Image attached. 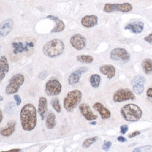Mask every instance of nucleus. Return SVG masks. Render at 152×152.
Wrapping results in <instances>:
<instances>
[{
  "label": "nucleus",
  "mask_w": 152,
  "mask_h": 152,
  "mask_svg": "<svg viewBox=\"0 0 152 152\" xmlns=\"http://www.w3.org/2000/svg\"><path fill=\"white\" fill-rule=\"evenodd\" d=\"M47 75H48V72H47V71H46V70H44V71H43V72H41L39 75V76H38V78L39 79H45V78L47 77Z\"/></svg>",
  "instance_id": "33"
},
{
  "label": "nucleus",
  "mask_w": 152,
  "mask_h": 152,
  "mask_svg": "<svg viewBox=\"0 0 152 152\" xmlns=\"http://www.w3.org/2000/svg\"><path fill=\"white\" fill-rule=\"evenodd\" d=\"M79 109L82 116L87 121H95L97 118V115L93 114L90 106L86 103H81L79 104Z\"/></svg>",
  "instance_id": "12"
},
{
  "label": "nucleus",
  "mask_w": 152,
  "mask_h": 152,
  "mask_svg": "<svg viewBox=\"0 0 152 152\" xmlns=\"http://www.w3.org/2000/svg\"><path fill=\"white\" fill-rule=\"evenodd\" d=\"M47 111H48L47 100H46V97H40L39 99L38 113L39 114L42 120H44Z\"/></svg>",
  "instance_id": "20"
},
{
  "label": "nucleus",
  "mask_w": 152,
  "mask_h": 152,
  "mask_svg": "<svg viewBox=\"0 0 152 152\" xmlns=\"http://www.w3.org/2000/svg\"><path fill=\"white\" fill-rule=\"evenodd\" d=\"M146 83V79L143 76H135L131 81V85L132 90L136 94L140 95L143 93L145 90V84Z\"/></svg>",
  "instance_id": "11"
},
{
  "label": "nucleus",
  "mask_w": 152,
  "mask_h": 152,
  "mask_svg": "<svg viewBox=\"0 0 152 152\" xmlns=\"http://www.w3.org/2000/svg\"><path fill=\"white\" fill-rule=\"evenodd\" d=\"M117 140L119 142H121V143H124V142H127V139H126V137H123V136H119V137H118Z\"/></svg>",
  "instance_id": "38"
},
{
  "label": "nucleus",
  "mask_w": 152,
  "mask_h": 152,
  "mask_svg": "<svg viewBox=\"0 0 152 152\" xmlns=\"http://www.w3.org/2000/svg\"><path fill=\"white\" fill-rule=\"evenodd\" d=\"M25 77L21 74H17L13 75L9 80V84L7 86L5 93L7 95H12L19 91L21 86L24 83Z\"/></svg>",
  "instance_id": "6"
},
{
  "label": "nucleus",
  "mask_w": 152,
  "mask_h": 152,
  "mask_svg": "<svg viewBox=\"0 0 152 152\" xmlns=\"http://www.w3.org/2000/svg\"><path fill=\"white\" fill-rule=\"evenodd\" d=\"M112 99L114 102L120 103L125 101L135 100V95L130 89L121 88L114 93Z\"/></svg>",
  "instance_id": "8"
},
{
  "label": "nucleus",
  "mask_w": 152,
  "mask_h": 152,
  "mask_svg": "<svg viewBox=\"0 0 152 152\" xmlns=\"http://www.w3.org/2000/svg\"><path fill=\"white\" fill-rule=\"evenodd\" d=\"M128 129H129V128H128V126L127 125H123V126L120 127V132L123 134V135H125V134L128 132Z\"/></svg>",
  "instance_id": "32"
},
{
  "label": "nucleus",
  "mask_w": 152,
  "mask_h": 152,
  "mask_svg": "<svg viewBox=\"0 0 152 152\" xmlns=\"http://www.w3.org/2000/svg\"><path fill=\"white\" fill-rule=\"evenodd\" d=\"M104 12L110 13L112 12L119 11L122 13H128L132 10V6L130 3L123 4H109L107 3L104 6L103 9Z\"/></svg>",
  "instance_id": "7"
},
{
  "label": "nucleus",
  "mask_w": 152,
  "mask_h": 152,
  "mask_svg": "<svg viewBox=\"0 0 152 152\" xmlns=\"http://www.w3.org/2000/svg\"><path fill=\"white\" fill-rule=\"evenodd\" d=\"M142 67L145 75H151L152 73V60L149 58H146L142 60Z\"/></svg>",
  "instance_id": "24"
},
{
  "label": "nucleus",
  "mask_w": 152,
  "mask_h": 152,
  "mask_svg": "<svg viewBox=\"0 0 152 152\" xmlns=\"http://www.w3.org/2000/svg\"><path fill=\"white\" fill-rule=\"evenodd\" d=\"M15 126H16V122L15 121L11 120L10 121L7 123V126L5 128H1V131H0V134L3 137H10L13 134L15 130Z\"/></svg>",
  "instance_id": "17"
},
{
  "label": "nucleus",
  "mask_w": 152,
  "mask_h": 152,
  "mask_svg": "<svg viewBox=\"0 0 152 152\" xmlns=\"http://www.w3.org/2000/svg\"><path fill=\"white\" fill-rule=\"evenodd\" d=\"M121 114L124 120L128 122H135L142 118V111L138 105L130 103L122 107Z\"/></svg>",
  "instance_id": "3"
},
{
  "label": "nucleus",
  "mask_w": 152,
  "mask_h": 152,
  "mask_svg": "<svg viewBox=\"0 0 152 152\" xmlns=\"http://www.w3.org/2000/svg\"><path fill=\"white\" fill-rule=\"evenodd\" d=\"M42 50L44 55L47 57L56 58L61 55L65 50V44L60 39H53L46 43Z\"/></svg>",
  "instance_id": "4"
},
{
  "label": "nucleus",
  "mask_w": 152,
  "mask_h": 152,
  "mask_svg": "<svg viewBox=\"0 0 152 152\" xmlns=\"http://www.w3.org/2000/svg\"><path fill=\"white\" fill-rule=\"evenodd\" d=\"M100 72L103 75L106 76L108 79H112L116 75V68L112 65H103L100 66Z\"/></svg>",
  "instance_id": "18"
},
{
  "label": "nucleus",
  "mask_w": 152,
  "mask_h": 152,
  "mask_svg": "<svg viewBox=\"0 0 152 152\" xmlns=\"http://www.w3.org/2000/svg\"><path fill=\"white\" fill-rule=\"evenodd\" d=\"M62 91V85L57 79H50L46 83L45 91L48 96L59 95Z\"/></svg>",
  "instance_id": "10"
},
{
  "label": "nucleus",
  "mask_w": 152,
  "mask_h": 152,
  "mask_svg": "<svg viewBox=\"0 0 152 152\" xmlns=\"http://www.w3.org/2000/svg\"><path fill=\"white\" fill-rule=\"evenodd\" d=\"M101 81V77L99 75L95 74V75H92L90 77V83L91 86L95 88L99 87V86L100 84Z\"/></svg>",
  "instance_id": "26"
},
{
  "label": "nucleus",
  "mask_w": 152,
  "mask_h": 152,
  "mask_svg": "<svg viewBox=\"0 0 152 152\" xmlns=\"http://www.w3.org/2000/svg\"><path fill=\"white\" fill-rule=\"evenodd\" d=\"M145 41L150 44H152V32L150 34L148 35V36L145 37Z\"/></svg>",
  "instance_id": "35"
},
{
  "label": "nucleus",
  "mask_w": 152,
  "mask_h": 152,
  "mask_svg": "<svg viewBox=\"0 0 152 152\" xmlns=\"http://www.w3.org/2000/svg\"><path fill=\"white\" fill-rule=\"evenodd\" d=\"M81 99H82V93L79 90H73L69 91L64 98V107L67 112H72L81 102Z\"/></svg>",
  "instance_id": "5"
},
{
  "label": "nucleus",
  "mask_w": 152,
  "mask_h": 152,
  "mask_svg": "<svg viewBox=\"0 0 152 152\" xmlns=\"http://www.w3.org/2000/svg\"><path fill=\"white\" fill-rule=\"evenodd\" d=\"M20 119L23 129L25 131H32L34 129L37 125V110L34 104L28 103L23 107Z\"/></svg>",
  "instance_id": "1"
},
{
  "label": "nucleus",
  "mask_w": 152,
  "mask_h": 152,
  "mask_svg": "<svg viewBox=\"0 0 152 152\" xmlns=\"http://www.w3.org/2000/svg\"><path fill=\"white\" fill-rule=\"evenodd\" d=\"M112 142H110V141H105L104 142V144H103L102 148V149L104 150V151H109V150H110L111 147H112Z\"/></svg>",
  "instance_id": "31"
},
{
  "label": "nucleus",
  "mask_w": 152,
  "mask_h": 152,
  "mask_svg": "<svg viewBox=\"0 0 152 152\" xmlns=\"http://www.w3.org/2000/svg\"><path fill=\"white\" fill-rule=\"evenodd\" d=\"M140 134V132L138 131V130H136V131L132 132L131 134H130V135H128V137H129V138H133V137H136V136L139 135Z\"/></svg>",
  "instance_id": "36"
},
{
  "label": "nucleus",
  "mask_w": 152,
  "mask_h": 152,
  "mask_svg": "<svg viewBox=\"0 0 152 152\" xmlns=\"http://www.w3.org/2000/svg\"><path fill=\"white\" fill-rule=\"evenodd\" d=\"M98 137H93L91 138H88V139L86 140L84 142H83V145H82V147L83 149H88L91 147L93 144H94L95 142L97 141Z\"/></svg>",
  "instance_id": "29"
},
{
  "label": "nucleus",
  "mask_w": 152,
  "mask_h": 152,
  "mask_svg": "<svg viewBox=\"0 0 152 152\" xmlns=\"http://www.w3.org/2000/svg\"><path fill=\"white\" fill-rule=\"evenodd\" d=\"M93 107L94 110H96L100 114L102 119L106 120L111 117V115H112L111 112L101 102H95L93 104Z\"/></svg>",
  "instance_id": "15"
},
{
  "label": "nucleus",
  "mask_w": 152,
  "mask_h": 152,
  "mask_svg": "<svg viewBox=\"0 0 152 152\" xmlns=\"http://www.w3.org/2000/svg\"><path fill=\"white\" fill-rule=\"evenodd\" d=\"M77 60L81 63L91 64L93 62V57L91 56L87 55H80L77 57Z\"/></svg>",
  "instance_id": "27"
},
{
  "label": "nucleus",
  "mask_w": 152,
  "mask_h": 152,
  "mask_svg": "<svg viewBox=\"0 0 152 152\" xmlns=\"http://www.w3.org/2000/svg\"><path fill=\"white\" fill-rule=\"evenodd\" d=\"M111 59L123 63H126L130 60V56L127 50L123 48H116L110 53Z\"/></svg>",
  "instance_id": "9"
},
{
  "label": "nucleus",
  "mask_w": 152,
  "mask_h": 152,
  "mask_svg": "<svg viewBox=\"0 0 152 152\" xmlns=\"http://www.w3.org/2000/svg\"><path fill=\"white\" fill-rule=\"evenodd\" d=\"M96 124H97L96 121H92V122H91V123H90V124H91V125H95Z\"/></svg>",
  "instance_id": "41"
},
{
  "label": "nucleus",
  "mask_w": 152,
  "mask_h": 152,
  "mask_svg": "<svg viewBox=\"0 0 152 152\" xmlns=\"http://www.w3.org/2000/svg\"><path fill=\"white\" fill-rule=\"evenodd\" d=\"M13 98H14L15 102H16L17 106H19V105L21 104V102H22V100H21V98H20V95H14V97H13Z\"/></svg>",
  "instance_id": "34"
},
{
  "label": "nucleus",
  "mask_w": 152,
  "mask_h": 152,
  "mask_svg": "<svg viewBox=\"0 0 152 152\" xmlns=\"http://www.w3.org/2000/svg\"><path fill=\"white\" fill-rule=\"evenodd\" d=\"M46 126L48 129H53L56 126V116L53 112L48 114L46 121Z\"/></svg>",
  "instance_id": "25"
},
{
  "label": "nucleus",
  "mask_w": 152,
  "mask_h": 152,
  "mask_svg": "<svg viewBox=\"0 0 152 152\" xmlns=\"http://www.w3.org/2000/svg\"><path fill=\"white\" fill-rule=\"evenodd\" d=\"M46 18L50 19V20L55 21L56 23V27L51 30L52 33H57V32H60L64 30V29L65 28V23H63V21L60 20L58 17L53 16V15H48L46 17Z\"/></svg>",
  "instance_id": "23"
},
{
  "label": "nucleus",
  "mask_w": 152,
  "mask_h": 152,
  "mask_svg": "<svg viewBox=\"0 0 152 152\" xmlns=\"http://www.w3.org/2000/svg\"><path fill=\"white\" fill-rule=\"evenodd\" d=\"M0 67H1V69H0V81H2L4 78L7 74L9 72V62L6 56H1L0 58Z\"/></svg>",
  "instance_id": "22"
},
{
  "label": "nucleus",
  "mask_w": 152,
  "mask_h": 152,
  "mask_svg": "<svg viewBox=\"0 0 152 152\" xmlns=\"http://www.w3.org/2000/svg\"><path fill=\"white\" fill-rule=\"evenodd\" d=\"M0 98H1V99H0V100H1V101H2V100H3V97H2V96L0 97Z\"/></svg>",
  "instance_id": "42"
},
{
  "label": "nucleus",
  "mask_w": 152,
  "mask_h": 152,
  "mask_svg": "<svg viewBox=\"0 0 152 152\" xmlns=\"http://www.w3.org/2000/svg\"><path fill=\"white\" fill-rule=\"evenodd\" d=\"M146 95H147V96L148 97H149V98H152V88H149L147 89Z\"/></svg>",
  "instance_id": "37"
},
{
  "label": "nucleus",
  "mask_w": 152,
  "mask_h": 152,
  "mask_svg": "<svg viewBox=\"0 0 152 152\" xmlns=\"http://www.w3.org/2000/svg\"><path fill=\"white\" fill-rule=\"evenodd\" d=\"M152 149V147L151 145H147L143 146V147L136 148L133 150V152H144V151H148Z\"/></svg>",
  "instance_id": "30"
},
{
  "label": "nucleus",
  "mask_w": 152,
  "mask_h": 152,
  "mask_svg": "<svg viewBox=\"0 0 152 152\" xmlns=\"http://www.w3.org/2000/svg\"><path fill=\"white\" fill-rule=\"evenodd\" d=\"M36 41L32 37H17L13 41L12 53L14 56L31 54L34 50Z\"/></svg>",
  "instance_id": "2"
},
{
  "label": "nucleus",
  "mask_w": 152,
  "mask_h": 152,
  "mask_svg": "<svg viewBox=\"0 0 152 152\" xmlns=\"http://www.w3.org/2000/svg\"><path fill=\"white\" fill-rule=\"evenodd\" d=\"M98 22V18L96 15H86L81 19V25L85 28H93L97 24Z\"/></svg>",
  "instance_id": "19"
},
{
  "label": "nucleus",
  "mask_w": 152,
  "mask_h": 152,
  "mask_svg": "<svg viewBox=\"0 0 152 152\" xmlns=\"http://www.w3.org/2000/svg\"><path fill=\"white\" fill-rule=\"evenodd\" d=\"M88 69L86 67H80L78 69H76L73 72L69 77H68V83L70 86H75L79 83L80 79H81V75L86 72H87Z\"/></svg>",
  "instance_id": "14"
},
{
  "label": "nucleus",
  "mask_w": 152,
  "mask_h": 152,
  "mask_svg": "<svg viewBox=\"0 0 152 152\" xmlns=\"http://www.w3.org/2000/svg\"><path fill=\"white\" fill-rule=\"evenodd\" d=\"M2 119H3V113H2V111L1 110H0V122L2 121Z\"/></svg>",
  "instance_id": "39"
},
{
  "label": "nucleus",
  "mask_w": 152,
  "mask_h": 152,
  "mask_svg": "<svg viewBox=\"0 0 152 152\" xmlns=\"http://www.w3.org/2000/svg\"><path fill=\"white\" fill-rule=\"evenodd\" d=\"M50 104H51L53 108L56 110V112L60 113L61 112V107H60V101L58 100V97H54L50 101Z\"/></svg>",
  "instance_id": "28"
},
{
  "label": "nucleus",
  "mask_w": 152,
  "mask_h": 152,
  "mask_svg": "<svg viewBox=\"0 0 152 152\" xmlns=\"http://www.w3.org/2000/svg\"><path fill=\"white\" fill-rule=\"evenodd\" d=\"M13 25V21L11 19H7L4 21H3L0 27V34L1 37H5L7 34H9L12 30Z\"/></svg>",
  "instance_id": "21"
},
{
  "label": "nucleus",
  "mask_w": 152,
  "mask_h": 152,
  "mask_svg": "<svg viewBox=\"0 0 152 152\" xmlns=\"http://www.w3.org/2000/svg\"><path fill=\"white\" fill-rule=\"evenodd\" d=\"M145 25L141 21H135V22L130 23L125 26V30H130L134 34H140L144 30Z\"/></svg>",
  "instance_id": "16"
},
{
  "label": "nucleus",
  "mask_w": 152,
  "mask_h": 152,
  "mask_svg": "<svg viewBox=\"0 0 152 152\" xmlns=\"http://www.w3.org/2000/svg\"><path fill=\"white\" fill-rule=\"evenodd\" d=\"M70 44L72 47L76 50H81L86 46V41L82 35L77 34L73 35L70 39Z\"/></svg>",
  "instance_id": "13"
},
{
  "label": "nucleus",
  "mask_w": 152,
  "mask_h": 152,
  "mask_svg": "<svg viewBox=\"0 0 152 152\" xmlns=\"http://www.w3.org/2000/svg\"><path fill=\"white\" fill-rule=\"evenodd\" d=\"M9 151H21L20 149H13L9 150Z\"/></svg>",
  "instance_id": "40"
}]
</instances>
